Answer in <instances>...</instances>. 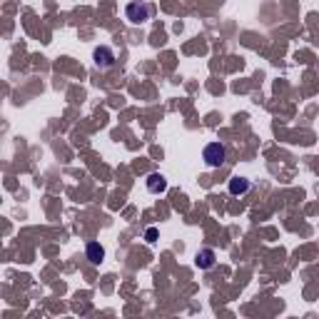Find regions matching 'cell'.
Returning a JSON list of instances; mask_svg holds the SVG:
<instances>
[{
  "instance_id": "5b68a950",
  "label": "cell",
  "mask_w": 319,
  "mask_h": 319,
  "mask_svg": "<svg viewBox=\"0 0 319 319\" xmlns=\"http://www.w3.org/2000/svg\"><path fill=\"white\" fill-rule=\"evenodd\" d=\"M85 255H87V259H90L93 264H100L102 257H105V250H102L100 242H90L87 244V250H85Z\"/></svg>"
},
{
  "instance_id": "52a82bcc",
  "label": "cell",
  "mask_w": 319,
  "mask_h": 319,
  "mask_svg": "<svg viewBox=\"0 0 319 319\" xmlns=\"http://www.w3.org/2000/svg\"><path fill=\"white\" fill-rule=\"evenodd\" d=\"M197 264H200V270H209L212 264H215V252H212V250L197 252Z\"/></svg>"
},
{
  "instance_id": "3957f363",
  "label": "cell",
  "mask_w": 319,
  "mask_h": 319,
  "mask_svg": "<svg viewBox=\"0 0 319 319\" xmlns=\"http://www.w3.org/2000/svg\"><path fill=\"white\" fill-rule=\"evenodd\" d=\"M93 60H95V65L100 67V70H108V67H112L115 65V52L110 50V48H97L95 52H93Z\"/></svg>"
},
{
  "instance_id": "ba28073f",
  "label": "cell",
  "mask_w": 319,
  "mask_h": 319,
  "mask_svg": "<svg viewBox=\"0 0 319 319\" xmlns=\"http://www.w3.org/2000/svg\"><path fill=\"white\" fill-rule=\"evenodd\" d=\"M145 239H147V242H155V239H157V229H155V227H150L147 232H145Z\"/></svg>"
},
{
  "instance_id": "6da1fadb",
  "label": "cell",
  "mask_w": 319,
  "mask_h": 319,
  "mask_svg": "<svg viewBox=\"0 0 319 319\" xmlns=\"http://www.w3.org/2000/svg\"><path fill=\"white\" fill-rule=\"evenodd\" d=\"M202 157H205L207 167H222V165H224V157H227V150H224V145H220V143H209V145L205 147Z\"/></svg>"
},
{
  "instance_id": "8992f818",
  "label": "cell",
  "mask_w": 319,
  "mask_h": 319,
  "mask_svg": "<svg viewBox=\"0 0 319 319\" xmlns=\"http://www.w3.org/2000/svg\"><path fill=\"white\" fill-rule=\"evenodd\" d=\"M247 190H250V180L247 177H232L229 180V192L232 194H244Z\"/></svg>"
},
{
  "instance_id": "7a4b0ae2",
  "label": "cell",
  "mask_w": 319,
  "mask_h": 319,
  "mask_svg": "<svg viewBox=\"0 0 319 319\" xmlns=\"http://www.w3.org/2000/svg\"><path fill=\"white\" fill-rule=\"evenodd\" d=\"M125 15H128L130 23H145V20H150L152 8H150L147 3H130V5L125 8Z\"/></svg>"
},
{
  "instance_id": "277c9868",
  "label": "cell",
  "mask_w": 319,
  "mask_h": 319,
  "mask_svg": "<svg viewBox=\"0 0 319 319\" xmlns=\"http://www.w3.org/2000/svg\"><path fill=\"white\" fill-rule=\"evenodd\" d=\"M147 190L152 192V194H160V192H165L167 190V180L160 172H152L150 177H147Z\"/></svg>"
}]
</instances>
